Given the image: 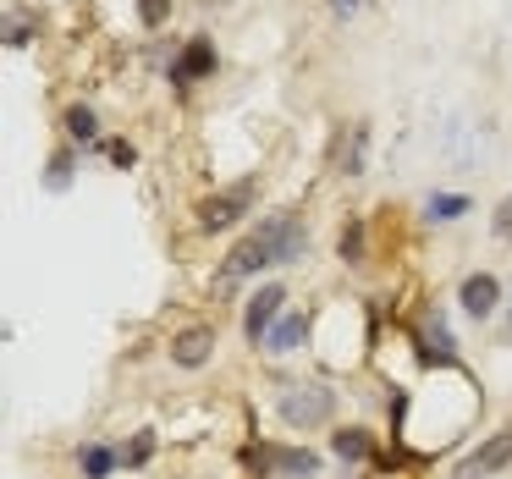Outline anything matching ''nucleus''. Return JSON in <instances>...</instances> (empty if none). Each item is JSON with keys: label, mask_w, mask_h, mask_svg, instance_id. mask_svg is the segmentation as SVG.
<instances>
[{"label": "nucleus", "mask_w": 512, "mask_h": 479, "mask_svg": "<svg viewBox=\"0 0 512 479\" xmlns=\"http://www.w3.org/2000/svg\"><path fill=\"white\" fill-rule=\"evenodd\" d=\"M303 248H309V232H303L298 215H270V221H259L243 243H232L226 276L243 281V276H254V270H265V265H292V259H303Z\"/></svg>", "instance_id": "f257e3e1"}, {"label": "nucleus", "mask_w": 512, "mask_h": 479, "mask_svg": "<svg viewBox=\"0 0 512 479\" xmlns=\"http://www.w3.org/2000/svg\"><path fill=\"white\" fill-rule=\"evenodd\" d=\"M331 408H336V391L331 386H287V391H281V402H276V413L287 424H298V430H314L320 419H331Z\"/></svg>", "instance_id": "f03ea898"}, {"label": "nucleus", "mask_w": 512, "mask_h": 479, "mask_svg": "<svg viewBox=\"0 0 512 479\" xmlns=\"http://www.w3.org/2000/svg\"><path fill=\"white\" fill-rule=\"evenodd\" d=\"M248 204H254V182H237V188H226V193H210V199L199 204V232H226L237 215H248Z\"/></svg>", "instance_id": "7ed1b4c3"}, {"label": "nucleus", "mask_w": 512, "mask_h": 479, "mask_svg": "<svg viewBox=\"0 0 512 479\" xmlns=\"http://www.w3.org/2000/svg\"><path fill=\"white\" fill-rule=\"evenodd\" d=\"M210 72H215V45H210V39H188V45H182V56H177V67H171V83H177V89H188V83L210 78Z\"/></svg>", "instance_id": "20e7f679"}, {"label": "nucleus", "mask_w": 512, "mask_h": 479, "mask_svg": "<svg viewBox=\"0 0 512 479\" xmlns=\"http://www.w3.org/2000/svg\"><path fill=\"white\" fill-rule=\"evenodd\" d=\"M210 353H215V331H210V325H182L177 342H171V358H177L182 369H204V364H210Z\"/></svg>", "instance_id": "39448f33"}, {"label": "nucleus", "mask_w": 512, "mask_h": 479, "mask_svg": "<svg viewBox=\"0 0 512 479\" xmlns=\"http://www.w3.org/2000/svg\"><path fill=\"white\" fill-rule=\"evenodd\" d=\"M507 463H512V430H501V435H490L474 457H463L457 474H463V479H485V474H496V468H507Z\"/></svg>", "instance_id": "423d86ee"}, {"label": "nucleus", "mask_w": 512, "mask_h": 479, "mask_svg": "<svg viewBox=\"0 0 512 479\" xmlns=\"http://www.w3.org/2000/svg\"><path fill=\"white\" fill-rule=\"evenodd\" d=\"M457 303H463L474 320H490V309L501 303V281L485 276V270H474V276H463V287H457Z\"/></svg>", "instance_id": "0eeeda50"}, {"label": "nucleus", "mask_w": 512, "mask_h": 479, "mask_svg": "<svg viewBox=\"0 0 512 479\" xmlns=\"http://www.w3.org/2000/svg\"><path fill=\"white\" fill-rule=\"evenodd\" d=\"M281 303H287V292H281V287H259L254 298H248L243 325H248V336H254V342H265V331L281 320Z\"/></svg>", "instance_id": "6e6552de"}, {"label": "nucleus", "mask_w": 512, "mask_h": 479, "mask_svg": "<svg viewBox=\"0 0 512 479\" xmlns=\"http://www.w3.org/2000/svg\"><path fill=\"white\" fill-rule=\"evenodd\" d=\"M303 336H309V320H303V314H281L265 331V353H298Z\"/></svg>", "instance_id": "1a4fd4ad"}, {"label": "nucleus", "mask_w": 512, "mask_h": 479, "mask_svg": "<svg viewBox=\"0 0 512 479\" xmlns=\"http://www.w3.org/2000/svg\"><path fill=\"white\" fill-rule=\"evenodd\" d=\"M364 160H369V127H347V144L336 149V171H342V177H358Z\"/></svg>", "instance_id": "9d476101"}, {"label": "nucleus", "mask_w": 512, "mask_h": 479, "mask_svg": "<svg viewBox=\"0 0 512 479\" xmlns=\"http://www.w3.org/2000/svg\"><path fill=\"white\" fill-rule=\"evenodd\" d=\"M452 347L457 342L441 331V320L430 314V320H424V364H452Z\"/></svg>", "instance_id": "9b49d317"}, {"label": "nucleus", "mask_w": 512, "mask_h": 479, "mask_svg": "<svg viewBox=\"0 0 512 479\" xmlns=\"http://www.w3.org/2000/svg\"><path fill=\"white\" fill-rule=\"evenodd\" d=\"M474 210V199H468V193H435L430 204H424V215H430V221H457V215H468Z\"/></svg>", "instance_id": "f8f14e48"}, {"label": "nucleus", "mask_w": 512, "mask_h": 479, "mask_svg": "<svg viewBox=\"0 0 512 479\" xmlns=\"http://www.w3.org/2000/svg\"><path fill=\"white\" fill-rule=\"evenodd\" d=\"M336 457H342V463H364L369 452H375V441H369L364 430H336Z\"/></svg>", "instance_id": "ddd939ff"}, {"label": "nucleus", "mask_w": 512, "mask_h": 479, "mask_svg": "<svg viewBox=\"0 0 512 479\" xmlns=\"http://www.w3.org/2000/svg\"><path fill=\"white\" fill-rule=\"evenodd\" d=\"M67 133L78 138V144H94V138H100V116H94L89 105H67Z\"/></svg>", "instance_id": "4468645a"}, {"label": "nucleus", "mask_w": 512, "mask_h": 479, "mask_svg": "<svg viewBox=\"0 0 512 479\" xmlns=\"http://www.w3.org/2000/svg\"><path fill=\"white\" fill-rule=\"evenodd\" d=\"M270 463H276V474H314V468H320V457L314 452H270Z\"/></svg>", "instance_id": "2eb2a0df"}, {"label": "nucleus", "mask_w": 512, "mask_h": 479, "mask_svg": "<svg viewBox=\"0 0 512 479\" xmlns=\"http://www.w3.org/2000/svg\"><path fill=\"white\" fill-rule=\"evenodd\" d=\"M111 468H116V452H111V446H83V474H89V479H105Z\"/></svg>", "instance_id": "dca6fc26"}, {"label": "nucleus", "mask_w": 512, "mask_h": 479, "mask_svg": "<svg viewBox=\"0 0 512 479\" xmlns=\"http://www.w3.org/2000/svg\"><path fill=\"white\" fill-rule=\"evenodd\" d=\"M149 457H155V430H144V435H133L127 441V452H122V463H133V468H144Z\"/></svg>", "instance_id": "f3484780"}, {"label": "nucleus", "mask_w": 512, "mask_h": 479, "mask_svg": "<svg viewBox=\"0 0 512 479\" xmlns=\"http://www.w3.org/2000/svg\"><path fill=\"white\" fill-rule=\"evenodd\" d=\"M45 188H50V193L72 188V155H56V160L45 166Z\"/></svg>", "instance_id": "a211bd4d"}, {"label": "nucleus", "mask_w": 512, "mask_h": 479, "mask_svg": "<svg viewBox=\"0 0 512 479\" xmlns=\"http://www.w3.org/2000/svg\"><path fill=\"white\" fill-rule=\"evenodd\" d=\"M0 45H6V50H23L28 45V23H23V17H6V23H0Z\"/></svg>", "instance_id": "6ab92c4d"}, {"label": "nucleus", "mask_w": 512, "mask_h": 479, "mask_svg": "<svg viewBox=\"0 0 512 479\" xmlns=\"http://www.w3.org/2000/svg\"><path fill=\"white\" fill-rule=\"evenodd\" d=\"M138 17H144V28H166L171 0H138Z\"/></svg>", "instance_id": "aec40b11"}, {"label": "nucleus", "mask_w": 512, "mask_h": 479, "mask_svg": "<svg viewBox=\"0 0 512 479\" xmlns=\"http://www.w3.org/2000/svg\"><path fill=\"white\" fill-rule=\"evenodd\" d=\"M358 254H364V221H353L342 232V259H347V265H358Z\"/></svg>", "instance_id": "412c9836"}, {"label": "nucleus", "mask_w": 512, "mask_h": 479, "mask_svg": "<svg viewBox=\"0 0 512 479\" xmlns=\"http://www.w3.org/2000/svg\"><path fill=\"white\" fill-rule=\"evenodd\" d=\"M490 232H496L501 243H512V193L496 204V215H490Z\"/></svg>", "instance_id": "4be33fe9"}, {"label": "nucleus", "mask_w": 512, "mask_h": 479, "mask_svg": "<svg viewBox=\"0 0 512 479\" xmlns=\"http://www.w3.org/2000/svg\"><path fill=\"white\" fill-rule=\"evenodd\" d=\"M105 155H111L116 166H133V144H122V138H111V144H105Z\"/></svg>", "instance_id": "5701e85b"}]
</instances>
